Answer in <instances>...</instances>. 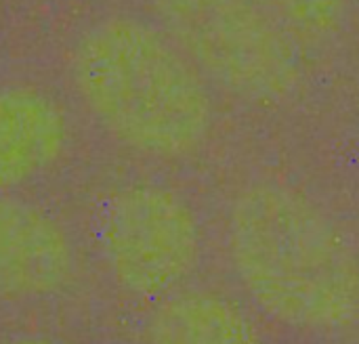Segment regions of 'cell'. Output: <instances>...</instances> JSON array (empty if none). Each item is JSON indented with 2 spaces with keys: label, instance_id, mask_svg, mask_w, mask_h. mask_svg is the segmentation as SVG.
Returning <instances> with one entry per match:
<instances>
[{
  "label": "cell",
  "instance_id": "8992f818",
  "mask_svg": "<svg viewBox=\"0 0 359 344\" xmlns=\"http://www.w3.org/2000/svg\"><path fill=\"white\" fill-rule=\"evenodd\" d=\"M65 145L67 120L48 95L29 86L0 88V189L53 168Z\"/></svg>",
  "mask_w": 359,
  "mask_h": 344
},
{
  "label": "cell",
  "instance_id": "7a4b0ae2",
  "mask_svg": "<svg viewBox=\"0 0 359 344\" xmlns=\"http://www.w3.org/2000/svg\"><path fill=\"white\" fill-rule=\"evenodd\" d=\"M67 67L93 120L137 153L179 160L196 153L210 135L206 78L156 23L105 17L80 34Z\"/></svg>",
  "mask_w": 359,
  "mask_h": 344
},
{
  "label": "cell",
  "instance_id": "3957f363",
  "mask_svg": "<svg viewBox=\"0 0 359 344\" xmlns=\"http://www.w3.org/2000/svg\"><path fill=\"white\" fill-rule=\"evenodd\" d=\"M160 27L198 71L236 97L286 99L299 69L286 34L252 0H151Z\"/></svg>",
  "mask_w": 359,
  "mask_h": 344
},
{
  "label": "cell",
  "instance_id": "5b68a950",
  "mask_svg": "<svg viewBox=\"0 0 359 344\" xmlns=\"http://www.w3.org/2000/svg\"><path fill=\"white\" fill-rule=\"evenodd\" d=\"M74 246L65 229L42 208L0 198V298H42L67 284Z\"/></svg>",
  "mask_w": 359,
  "mask_h": 344
},
{
  "label": "cell",
  "instance_id": "277c9868",
  "mask_svg": "<svg viewBox=\"0 0 359 344\" xmlns=\"http://www.w3.org/2000/svg\"><path fill=\"white\" fill-rule=\"evenodd\" d=\"M97 248L122 290L160 296L196 271L202 238L191 208L177 193L158 185H128L103 204Z\"/></svg>",
  "mask_w": 359,
  "mask_h": 344
},
{
  "label": "cell",
  "instance_id": "6da1fadb",
  "mask_svg": "<svg viewBox=\"0 0 359 344\" xmlns=\"http://www.w3.org/2000/svg\"><path fill=\"white\" fill-rule=\"evenodd\" d=\"M227 250L240 286L271 319L334 332L359 319V256L307 195L252 183L231 202Z\"/></svg>",
  "mask_w": 359,
  "mask_h": 344
},
{
  "label": "cell",
  "instance_id": "52a82bcc",
  "mask_svg": "<svg viewBox=\"0 0 359 344\" xmlns=\"http://www.w3.org/2000/svg\"><path fill=\"white\" fill-rule=\"evenodd\" d=\"M149 344H261L255 322L231 301L208 292L166 298L149 317Z\"/></svg>",
  "mask_w": 359,
  "mask_h": 344
},
{
  "label": "cell",
  "instance_id": "9c48e42d",
  "mask_svg": "<svg viewBox=\"0 0 359 344\" xmlns=\"http://www.w3.org/2000/svg\"><path fill=\"white\" fill-rule=\"evenodd\" d=\"M11 344H61L57 340H50V338H40V336H25V338H17Z\"/></svg>",
  "mask_w": 359,
  "mask_h": 344
},
{
  "label": "cell",
  "instance_id": "ba28073f",
  "mask_svg": "<svg viewBox=\"0 0 359 344\" xmlns=\"http://www.w3.org/2000/svg\"><path fill=\"white\" fill-rule=\"evenodd\" d=\"M286 36L328 38L341 23L343 0H252Z\"/></svg>",
  "mask_w": 359,
  "mask_h": 344
}]
</instances>
